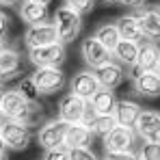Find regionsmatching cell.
<instances>
[{
  "instance_id": "23",
  "label": "cell",
  "mask_w": 160,
  "mask_h": 160,
  "mask_svg": "<svg viewBox=\"0 0 160 160\" xmlns=\"http://www.w3.org/2000/svg\"><path fill=\"white\" fill-rule=\"evenodd\" d=\"M117 28H119V35L121 39H128V41H136V43H143L145 35L141 30V24L136 20V15H123L117 20Z\"/></svg>"
},
{
  "instance_id": "8",
  "label": "cell",
  "mask_w": 160,
  "mask_h": 160,
  "mask_svg": "<svg viewBox=\"0 0 160 160\" xmlns=\"http://www.w3.org/2000/svg\"><path fill=\"white\" fill-rule=\"evenodd\" d=\"M134 143H136V132L132 128H123L117 126L112 132L104 136V152L112 154V152H132Z\"/></svg>"
},
{
  "instance_id": "33",
  "label": "cell",
  "mask_w": 160,
  "mask_h": 160,
  "mask_svg": "<svg viewBox=\"0 0 160 160\" xmlns=\"http://www.w3.org/2000/svg\"><path fill=\"white\" fill-rule=\"evenodd\" d=\"M9 15L4 13V11H0V39H4V35H7V30H9Z\"/></svg>"
},
{
  "instance_id": "21",
  "label": "cell",
  "mask_w": 160,
  "mask_h": 160,
  "mask_svg": "<svg viewBox=\"0 0 160 160\" xmlns=\"http://www.w3.org/2000/svg\"><path fill=\"white\" fill-rule=\"evenodd\" d=\"M20 69H22V56H20V52L7 48L4 52L0 54V82L18 76Z\"/></svg>"
},
{
  "instance_id": "6",
  "label": "cell",
  "mask_w": 160,
  "mask_h": 160,
  "mask_svg": "<svg viewBox=\"0 0 160 160\" xmlns=\"http://www.w3.org/2000/svg\"><path fill=\"white\" fill-rule=\"evenodd\" d=\"M69 123L61 121V119H50L46 123H41L39 132H37V141L43 149H54V147H63L65 145V134H67Z\"/></svg>"
},
{
  "instance_id": "37",
  "label": "cell",
  "mask_w": 160,
  "mask_h": 160,
  "mask_svg": "<svg viewBox=\"0 0 160 160\" xmlns=\"http://www.w3.org/2000/svg\"><path fill=\"white\" fill-rule=\"evenodd\" d=\"M7 145H4V138H2V130H0V152H4Z\"/></svg>"
},
{
  "instance_id": "34",
  "label": "cell",
  "mask_w": 160,
  "mask_h": 160,
  "mask_svg": "<svg viewBox=\"0 0 160 160\" xmlns=\"http://www.w3.org/2000/svg\"><path fill=\"white\" fill-rule=\"evenodd\" d=\"M119 2L126 4V7H132V9H141L145 4V0H119Z\"/></svg>"
},
{
  "instance_id": "26",
  "label": "cell",
  "mask_w": 160,
  "mask_h": 160,
  "mask_svg": "<svg viewBox=\"0 0 160 160\" xmlns=\"http://www.w3.org/2000/svg\"><path fill=\"white\" fill-rule=\"evenodd\" d=\"M15 121L24 123L26 128H30V126H39V123L43 121V106H41L39 102H28L26 108L22 110V115H20Z\"/></svg>"
},
{
  "instance_id": "20",
  "label": "cell",
  "mask_w": 160,
  "mask_h": 160,
  "mask_svg": "<svg viewBox=\"0 0 160 160\" xmlns=\"http://www.w3.org/2000/svg\"><path fill=\"white\" fill-rule=\"evenodd\" d=\"M93 141V132L87 123H72L65 134V147H89Z\"/></svg>"
},
{
  "instance_id": "41",
  "label": "cell",
  "mask_w": 160,
  "mask_h": 160,
  "mask_svg": "<svg viewBox=\"0 0 160 160\" xmlns=\"http://www.w3.org/2000/svg\"><path fill=\"white\" fill-rule=\"evenodd\" d=\"M156 74L160 76V56H158V65H156Z\"/></svg>"
},
{
  "instance_id": "24",
  "label": "cell",
  "mask_w": 160,
  "mask_h": 160,
  "mask_svg": "<svg viewBox=\"0 0 160 160\" xmlns=\"http://www.w3.org/2000/svg\"><path fill=\"white\" fill-rule=\"evenodd\" d=\"M89 128H91V132L98 134V136H106L108 132H112L115 128H117V119H115V115H89L87 117V121H84Z\"/></svg>"
},
{
  "instance_id": "16",
  "label": "cell",
  "mask_w": 160,
  "mask_h": 160,
  "mask_svg": "<svg viewBox=\"0 0 160 160\" xmlns=\"http://www.w3.org/2000/svg\"><path fill=\"white\" fill-rule=\"evenodd\" d=\"M20 18L26 26H37V24H46L50 22V11L46 4H37L30 0L20 2Z\"/></svg>"
},
{
  "instance_id": "42",
  "label": "cell",
  "mask_w": 160,
  "mask_h": 160,
  "mask_svg": "<svg viewBox=\"0 0 160 160\" xmlns=\"http://www.w3.org/2000/svg\"><path fill=\"white\" fill-rule=\"evenodd\" d=\"M0 160H7V154L4 152H0Z\"/></svg>"
},
{
  "instance_id": "5",
  "label": "cell",
  "mask_w": 160,
  "mask_h": 160,
  "mask_svg": "<svg viewBox=\"0 0 160 160\" xmlns=\"http://www.w3.org/2000/svg\"><path fill=\"white\" fill-rule=\"evenodd\" d=\"M0 130H2V138H4L7 149H13V152L26 149L30 138H32L30 128H26L24 123H20V121H15V119H7V121L0 126Z\"/></svg>"
},
{
  "instance_id": "1",
  "label": "cell",
  "mask_w": 160,
  "mask_h": 160,
  "mask_svg": "<svg viewBox=\"0 0 160 160\" xmlns=\"http://www.w3.org/2000/svg\"><path fill=\"white\" fill-rule=\"evenodd\" d=\"M52 24H54V28H56L58 41H61V43H72V41L80 35L82 15H80L78 11H74L72 7L61 4V7L56 9V13H54Z\"/></svg>"
},
{
  "instance_id": "19",
  "label": "cell",
  "mask_w": 160,
  "mask_h": 160,
  "mask_svg": "<svg viewBox=\"0 0 160 160\" xmlns=\"http://www.w3.org/2000/svg\"><path fill=\"white\" fill-rule=\"evenodd\" d=\"M138 50H141V43L128 41V39H121V41L117 43V48L112 50V58H115L119 65L132 69L134 65H136V58H138Z\"/></svg>"
},
{
  "instance_id": "11",
  "label": "cell",
  "mask_w": 160,
  "mask_h": 160,
  "mask_svg": "<svg viewBox=\"0 0 160 160\" xmlns=\"http://www.w3.org/2000/svg\"><path fill=\"white\" fill-rule=\"evenodd\" d=\"M24 43L28 48H41V46H50L58 43V35L52 22L46 24H37V26H28L24 32Z\"/></svg>"
},
{
  "instance_id": "13",
  "label": "cell",
  "mask_w": 160,
  "mask_h": 160,
  "mask_svg": "<svg viewBox=\"0 0 160 160\" xmlns=\"http://www.w3.org/2000/svg\"><path fill=\"white\" fill-rule=\"evenodd\" d=\"M134 91L143 98H160V76L156 72H130Z\"/></svg>"
},
{
  "instance_id": "27",
  "label": "cell",
  "mask_w": 160,
  "mask_h": 160,
  "mask_svg": "<svg viewBox=\"0 0 160 160\" xmlns=\"http://www.w3.org/2000/svg\"><path fill=\"white\" fill-rule=\"evenodd\" d=\"M18 91L22 93V98H24L26 102H39V98H41V93H39V89H37V84H35L32 76H26V78L20 80Z\"/></svg>"
},
{
  "instance_id": "15",
  "label": "cell",
  "mask_w": 160,
  "mask_h": 160,
  "mask_svg": "<svg viewBox=\"0 0 160 160\" xmlns=\"http://www.w3.org/2000/svg\"><path fill=\"white\" fill-rule=\"evenodd\" d=\"M141 112H143V108H141L138 102H134V100H119L112 115H115V119H117V126L132 128L134 130V126H136Z\"/></svg>"
},
{
  "instance_id": "38",
  "label": "cell",
  "mask_w": 160,
  "mask_h": 160,
  "mask_svg": "<svg viewBox=\"0 0 160 160\" xmlns=\"http://www.w3.org/2000/svg\"><path fill=\"white\" fill-rule=\"evenodd\" d=\"M30 2H37V4H46V7H48V4H50L52 0H30Z\"/></svg>"
},
{
  "instance_id": "35",
  "label": "cell",
  "mask_w": 160,
  "mask_h": 160,
  "mask_svg": "<svg viewBox=\"0 0 160 160\" xmlns=\"http://www.w3.org/2000/svg\"><path fill=\"white\" fill-rule=\"evenodd\" d=\"M22 0H0V4H4V7H11V4H20Z\"/></svg>"
},
{
  "instance_id": "4",
  "label": "cell",
  "mask_w": 160,
  "mask_h": 160,
  "mask_svg": "<svg viewBox=\"0 0 160 160\" xmlns=\"http://www.w3.org/2000/svg\"><path fill=\"white\" fill-rule=\"evenodd\" d=\"M32 80L41 95H52L65 87V74L61 67H37L32 72Z\"/></svg>"
},
{
  "instance_id": "22",
  "label": "cell",
  "mask_w": 160,
  "mask_h": 160,
  "mask_svg": "<svg viewBox=\"0 0 160 160\" xmlns=\"http://www.w3.org/2000/svg\"><path fill=\"white\" fill-rule=\"evenodd\" d=\"M26 104L28 102L22 98V93H20L18 89H9L7 95H4L2 102H0V108H2V112H4L7 119H18V117L22 115V110L26 108Z\"/></svg>"
},
{
  "instance_id": "32",
  "label": "cell",
  "mask_w": 160,
  "mask_h": 160,
  "mask_svg": "<svg viewBox=\"0 0 160 160\" xmlns=\"http://www.w3.org/2000/svg\"><path fill=\"white\" fill-rule=\"evenodd\" d=\"M104 160H136V154L134 152H112V154H106Z\"/></svg>"
},
{
  "instance_id": "3",
  "label": "cell",
  "mask_w": 160,
  "mask_h": 160,
  "mask_svg": "<svg viewBox=\"0 0 160 160\" xmlns=\"http://www.w3.org/2000/svg\"><path fill=\"white\" fill-rule=\"evenodd\" d=\"M67 58L65 43H50L41 48H28V61L35 67H61Z\"/></svg>"
},
{
  "instance_id": "7",
  "label": "cell",
  "mask_w": 160,
  "mask_h": 160,
  "mask_svg": "<svg viewBox=\"0 0 160 160\" xmlns=\"http://www.w3.org/2000/svg\"><path fill=\"white\" fill-rule=\"evenodd\" d=\"M134 132L143 143H160V112L158 110H143Z\"/></svg>"
},
{
  "instance_id": "39",
  "label": "cell",
  "mask_w": 160,
  "mask_h": 160,
  "mask_svg": "<svg viewBox=\"0 0 160 160\" xmlns=\"http://www.w3.org/2000/svg\"><path fill=\"white\" fill-rule=\"evenodd\" d=\"M4 121H7V117H4V112H2V108H0V126H2Z\"/></svg>"
},
{
  "instance_id": "18",
  "label": "cell",
  "mask_w": 160,
  "mask_h": 160,
  "mask_svg": "<svg viewBox=\"0 0 160 160\" xmlns=\"http://www.w3.org/2000/svg\"><path fill=\"white\" fill-rule=\"evenodd\" d=\"M117 98L110 89H102L89 100V106H91V112L93 115H112L115 112V106H117Z\"/></svg>"
},
{
  "instance_id": "9",
  "label": "cell",
  "mask_w": 160,
  "mask_h": 160,
  "mask_svg": "<svg viewBox=\"0 0 160 160\" xmlns=\"http://www.w3.org/2000/svg\"><path fill=\"white\" fill-rule=\"evenodd\" d=\"M80 54H82V61H84L91 69L104 65V63H108V61L112 58V52L106 50L95 37H87V39L80 43Z\"/></svg>"
},
{
  "instance_id": "28",
  "label": "cell",
  "mask_w": 160,
  "mask_h": 160,
  "mask_svg": "<svg viewBox=\"0 0 160 160\" xmlns=\"http://www.w3.org/2000/svg\"><path fill=\"white\" fill-rule=\"evenodd\" d=\"M136 160H160V143H143L136 152Z\"/></svg>"
},
{
  "instance_id": "25",
  "label": "cell",
  "mask_w": 160,
  "mask_h": 160,
  "mask_svg": "<svg viewBox=\"0 0 160 160\" xmlns=\"http://www.w3.org/2000/svg\"><path fill=\"white\" fill-rule=\"evenodd\" d=\"M93 37L106 48V50H115L117 48V43L121 41V35H119V28H117V24H100V26L95 28V32H93Z\"/></svg>"
},
{
  "instance_id": "17",
  "label": "cell",
  "mask_w": 160,
  "mask_h": 160,
  "mask_svg": "<svg viewBox=\"0 0 160 160\" xmlns=\"http://www.w3.org/2000/svg\"><path fill=\"white\" fill-rule=\"evenodd\" d=\"M158 56H160V48L154 43V41H145V43H141L136 65H134L130 72H156Z\"/></svg>"
},
{
  "instance_id": "30",
  "label": "cell",
  "mask_w": 160,
  "mask_h": 160,
  "mask_svg": "<svg viewBox=\"0 0 160 160\" xmlns=\"http://www.w3.org/2000/svg\"><path fill=\"white\" fill-rule=\"evenodd\" d=\"M69 160H98L91 147H69Z\"/></svg>"
},
{
  "instance_id": "29",
  "label": "cell",
  "mask_w": 160,
  "mask_h": 160,
  "mask_svg": "<svg viewBox=\"0 0 160 160\" xmlns=\"http://www.w3.org/2000/svg\"><path fill=\"white\" fill-rule=\"evenodd\" d=\"M65 4H67V7H72L74 11H78L80 15H87V13H91V11H93L95 0H65Z\"/></svg>"
},
{
  "instance_id": "43",
  "label": "cell",
  "mask_w": 160,
  "mask_h": 160,
  "mask_svg": "<svg viewBox=\"0 0 160 160\" xmlns=\"http://www.w3.org/2000/svg\"><path fill=\"white\" fill-rule=\"evenodd\" d=\"M104 2H119V0H104Z\"/></svg>"
},
{
  "instance_id": "36",
  "label": "cell",
  "mask_w": 160,
  "mask_h": 160,
  "mask_svg": "<svg viewBox=\"0 0 160 160\" xmlns=\"http://www.w3.org/2000/svg\"><path fill=\"white\" fill-rule=\"evenodd\" d=\"M7 91H9V89H4V84H2V82H0V102H2V98H4V95H7Z\"/></svg>"
},
{
  "instance_id": "14",
  "label": "cell",
  "mask_w": 160,
  "mask_h": 160,
  "mask_svg": "<svg viewBox=\"0 0 160 160\" xmlns=\"http://www.w3.org/2000/svg\"><path fill=\"white\" fill-rule=\"evenodd\" d=\"M69 89H72V93H76L80 98L91 100V98L100 91V82L95 78L93 69H91V72H89V69H82L78 74H74V78L69 82Z\"/></svg>"
},
{
  "instance_id": "2",
  "label": "cell",
  "mask_w": 160,
  "mask_h": 160,
  "mask_svg": "<svg viewBox=\"0 0 160 160\" xmlns=\"http://www.w3.org/2000/svg\"><path fill=\"white\" fill-rule=\"evenodd\" d=\"M91 115V106H89V100L80 98L76 93H65L58 102V119L65 121V123H84L87 117Z\"/></svg>"
},
{
  "instance_id": "12",
  "label": "cell",
  "mask_w": 160,
  "mask_h": 160,
  "mask_svg": "<svg viewBox=\"0 0 160 160\" xmlns=\"http://www.w3.org/2000/svg\"><path fill=\"white\" fill-rule=\"evenodd\" d=\"M134 15L141 24L145 39H160V4L141 7Z\"/></svg>"
},
{
  "instance_id": "10",
  "label": "cell",
  "mask_w": 160,
  "mask_h": 160,
  "mask_svg": "<svg viewBox=\"0 0 160 160\" xmlns=\"http://www.w3.org/2000/svg\"><path fill=\"white\" fill-rule=\"evenodd\" d=\"M93 74H95V78H98V82H100L102 89H110V91H112V89H117V87L123 82V78H126V67L119 65L115 58H110L108 63L95 67Z\"/></svg>"
},
{
  "instance_id": "40",
  "label": "cell",
  "mask_w": 160,
  "mask_h": 160,
  "mask_svg": "<svg viewBox=\"0 0 160 160\" xmlns=\"http://www.w3.org/2000/svg\"><path fill=\"white\" fill-rule=\"evenodd\" d=\"M4 50H7V46H4V41H2V39H0V54L4 52Z\"/></svg>"
},
{
  "instance_id": "31",
  "label": "cell",
  "mask_w": 160,
  "mask_h": 160,
  "mask_svg": "<svg viewBox=\"0 0 160 160\" xmlns=\"http://www.w3.org/2000/svg\"><path fill=\"white\" fill-rule=\"evenodd\" d=\"M41 160H69V149L63 147H54V149H46Z\"/></svg>"
}]
</instances>
